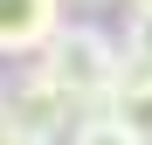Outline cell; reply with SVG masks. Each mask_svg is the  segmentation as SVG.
Instances as JSON below:
<instances>
[{"instance_id":"7","label":"cell","mask_w":152,"mask_h":145,"mask_svg":"<svg viewBox=\"0 0 152 145\" xmlns=\"http://www.w3.org/2000/svg\"><path fill=\"white\" fill-rule=\"evenodd\" d=\"M0 145H21V138H14V131H0Z\"/></svg>"},{"instance_id":"5","label":"cell","mask_w":152,"mask_h":145,"mask_svg":"<svg viewBox=\"0 0 152 145\" xmlns=\"http://www.w3.org/2000/svg\"><path fill=\"white\" fill-rule=\"evenodd\" d=\"M69 145H138V138L124 131V125H111L104 111H97V117H83V125L69 131Z\"/></svg>"},{"instance_id":"2","label":"cell","mask_w":152,"mask_h":145,"mask_svg":"<svg viewBox=\"0 0 152 145\" xmlns=\"http://www.w3.org/2000/svg\"><path fill=\"white\" fill-rule=\"evenodd\" d=\"M83 117H76V104L48 83V76H14L7 90H0V131H14L21 145H56V138H69Z\"/></svg>"},{"instance_id":"1","label":"cell","mask_w":152,"mask_h":145,"mask_svg":"<svg viewBox=\"0 0 152 145\" xmlns=\"http://www.w3.org/2000/svg\"><path fill=\"white\" fill-rule=\"evenodd\" d=\"M118 55L124 48L104 35V28H83V21H62V35L35 55V76H48L69 104L76 117H97L111 104V90H118Z\"/></svg>"},{"instance_id":"4","label":"cell","mask_w":152,"mask_h":145,"mask_svg":"<svg viewBox=\"0 0 152 145\" xmlns=\"http://www.w3.org/2000/svg\"><path fill=\"white\" fill-rule=\"evenodd\" d=\"M104 117H111V125H124L138 145H152V62L118 55V90H111Z\"/></svg>"},{"instance_id":"3","label":"cell","mask_w":152,"mask_h":145,"mask_svg":"<svg viewBox=\"0 0 152 145\" xmlns=\"http://www.w3.org/2000/svg\"><path fill=\"white\" fill-rule=\"evenodd\" d=\"M62 35V0H0V55H42Z\"/></svg>"},{"instance_id":"6","label":"cell","mask_w":152,"mask_h":145,"mask_svg":"<svg viewBox=\"0 0 152 145\" xmlns=\"http://www.w3.org/2000/svg\"><path fill=\"white\" fill-rule=\"evenodd\" d=\"M124 55L152 62V0H132V28H124Z\"/></svg>"}]
</instances>
